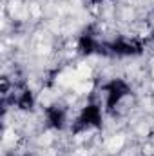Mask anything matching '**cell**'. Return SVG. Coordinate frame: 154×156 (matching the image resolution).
<instances>
[{"mask_svg": "<svg viewBox=\"0 0 154 156\" xmlns=\"http://www.w3.org/2000/svg\"><path fill=\"white\" fill-rule=\"evenodd\" d=\"M121 145H123V136H114V138L107 144V149H109L111 153H116V151L121 149Z\"/></svg>", "mask_w": 154, "mask_h": 156, "instance_id": "1", "label": "cell"}, {"mask_svg": "<svg viewBox=\"0 0 154 156\" xmlns=\"http://www.w3.org/2000/svg\"><path fill=\"white\" fill-rule=\"evenodd\" d=\"M91 87H93V83H83V85L78 87V91L80 93H87V91H91Z\"/></svg>", "mask_w": 154, "mask_h": 156, "instance_id": "2", "label": "cell"}, {"mask_svg": "<svg viewBox=\"0 0 154 156\" xmlns=\"http://www.w3.org/2000/svg\"><path fill=\"white\" fill-rule=\"evenodd\" d=\"M80 73H82L83 76L87 78V76H89V75H91V69H89L87 66H82V67H80Z\"/></svg>", "mask_w": 154, "mask_h": 156, "instance_id": "3", "label": "cell"}, {"mask_svg": "<svg viewBox=\"0 0 154 156\" xmlns=\"http://www.w3.org/2000/svg\"><path fill=\"white\" fill-rule=\"evenodd\" d=\"M152 76H154V69H152Z\"/></svg>", "mask_w": 154, "mask_h": 156, "instance_id": "4", "label": "cell"}]
</instances>
